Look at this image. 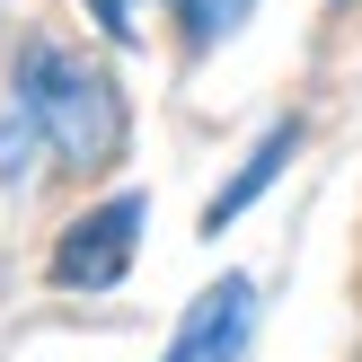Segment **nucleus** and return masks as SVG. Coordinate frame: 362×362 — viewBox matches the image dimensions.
<instances>
[{"instance_id":"nucleus-1","label":"nucleus","mask_w":362,"mask_h":362,"mask_svg":"<svg viewBox=\"0 0 362 362\" xmlns=\"http://www.w3.org/2000/svg\"><path fill=\"white\" fill-rule=\"evenodd\" d=\"M9 88H18V106L35 115L45 151L62 159L71 177H98L106 159L124 151V98H115V80H106L98 62H80L71 45H45V35H35V45L18 53Z\"/></svg>"},{"instance_id":"nucleus-6","label":"nucleus","mask_w":362,"mask_h":362,"mask_svg":"<svg viewBox=\"0 0 362 362\" xmlns=\"http://www.w3.org/2000/svg\"><path fill=\"white\" fill-rule=\"evenodd\" d=\"M35 141H45V133H35V115L18 106V115L0 124V186H27V151H35Z\"/></svg>"},{"instance_id":"nucleus-5","label":"nucleus","mask_w":362,"mask_h":362,"mask_svg":"<svg viewBox=\"0 0 362 362\" xmlns=\"http://www.w3.org/2000/svg\"><path fill=\"white\" fill-rule=\"evenodd\" d=\"M247 9H257V0H177V35H186L194 53H212V45H221V35L247 18Z\"/></svg>"},{"instance_id":"nucleus-7","label":"nucleus","mask_w":362,"mask_h":362,"mask_svg":"<svg viewBox=\"0 0 362 362\" xmlns=\"http://www.w3.org/2000/svg\"><path fill=\"white\" fill-rule=\"evenodd\" d=\"M133 9H141V0H88V18H98L115 45H133V35H141V18H133Z\"/></svg>"},{"instance_id":"nucleus-4","label":"nucleus","mask_w":362,"mask_h":362,"mask_svg":"<svg viewBox=\"0 0 362 362\" xmlns=\"http://www.w3.org/2000/svg\"><path fill=\"white\" fill-rule=\"evenodd\" d=\"M292 151H300V124H292V115H283V124H265V141L247 151V168H239V177H230V186L204 204V230H230V221H239V212L257 204L274 177H283V159H292Z\"/></svg>"},{"instance_id":"nucleus-3","label":"nucleus","mask_w":362,"mask_h":362,"mask_svg":"<svg viewBox=\"0 0 362 362\" xmlns=\"http://www.w3.org/2000/svg\"><path fill=\"white\" fill-rule=\"evenodd\" d=\"M247 318H257V283H247V274H221V283L186 310V327L168 336V354H159V362H239Z\"/></svg>"},{"instance_id":"nucleus-2","label":"nucleus","mask_w":362,"mask_h":362,"mask_svg":"<svg viewBox=\"0 0 362 362\" xmlns=\"http://www.w3.org/2000/svg\"><path fill=\"white\" fill-rule=\"evenodd\" d=\"M133 247H141V194H106V204H88L80 221L53 239L45 274L62 283V292H115V283L133 274Z\"/></svg>"}]
</instances>
